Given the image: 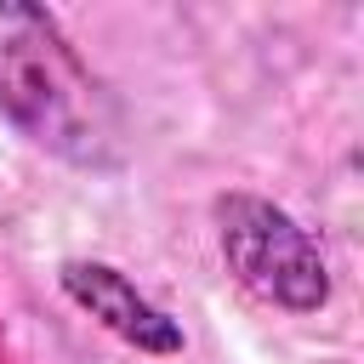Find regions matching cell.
Instances as JSON below:
<instances>
[{
  "label": "cell",
  "instance_id": "cell-1",
  "mask_svg": "<svg viewBox=\"0 0 364 364\" xmlns=\"http://www.w3.org/2000/svg\"><path fill=\"white\" fill-rule=\"evenodd\" d=\"M0 119L80 171H114L125 159L119 102L80 63L57 17L28 0H0Z\"/></svg>",
  "mask_w": 364,
  "mask_h": 364
},
{
  "label": "cell",
  "instance_id": "cell-2",
  "mask_svg": "<svg viewBox=\"0 0 364 364\" xmlns=\"http://www.w3.org/2000/svg\"><path fill=\"white\" fill-rule=\"evenodd\" d=\"M216 245H222L228 273L250 296H262L284 313H318L330 301L324 250L284 205H273L262 193H222L216 199Z\"/></svg>",
  "mask_w": 364,
  "mask_h": 364
},
{
  "label": "cell",
  "instance_id": "cell-3",
  "mask_svg": "<svg viewBox=\"0 0 364 364\" xmlns=\"http://www.w3.org/2000/svg\"><path fill=\"white\" fill-rule=\"evenodd\" d=\"M57 284L80 313H91L102 330H114L136 353H159V358L182 353V324L165 307H154L119 267H108V262H63Z\"/></svg>",
  "mask_w": 364,
  "mask_h": 364
}]
</instances>
